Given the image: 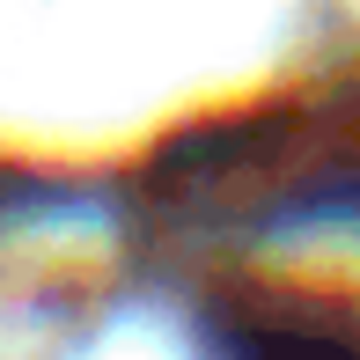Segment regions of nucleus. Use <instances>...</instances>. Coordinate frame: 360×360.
Wrapping results in <instances>:
<instances>
[{
  "mask_svg": "<svg viewBox=\"0 0 360 360\" xmlns=\"http://www.w3.org/2000/svg\"><path fill=\"white\" fill-rule=\"evenodd\" d=\"M228 360H360V338L338 331L316 309H287V302H243L221 323Z\"/></svg>",
  "mask_w": 360,
  "mask_h": 360,
  "instance_id": "f257e3e1",
  "label": "nucleus"
}]
</instances>
